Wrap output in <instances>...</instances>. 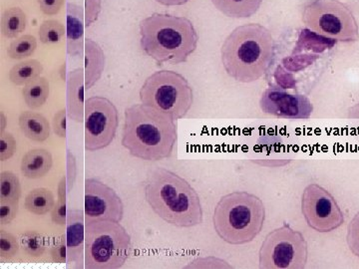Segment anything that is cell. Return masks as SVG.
<instances>
[{"label":"cell","instance_id":"cell-37","mask_svg":"<svg viewBox=\"0 0 359 269\" xmlns=\"http://www.w3.org/2000/svg\"><path fill=\"white\" fill-rule=\"evenodd\" d=\"M66 183H67V191L70 193L74 186L77 178V162L75 156L67 151V164H66Z\"/></svg>","mask_w":359,"mask_h":269},{"label":"cell","instance_id":"cell-31","mask_svg":"<svg viewBox=\"0 0 359 269\" xmlns=\"http://www.w3.org/2000/svg\"><path fill=\"white\" fill-rule=\"evenodd\" d=\"M16 200H0V223L1 226L11 224L18 214L20 205Z\"/></svg>","mask_w":359,"mask_h":269},{"label":"cell","instance_id":"cell-38","mask_svg":"<svg viewBox=\"0 0 359 269\" xmlns=\"http://www.w3.org/2000/svg\"><path fill=\"white\" fill-rule=\"evenodd\" d=\"M65 0H37L40 11L45 15L53 16L59 13L62 8Z\"/></svg>","mask_w":359,"mask_h":269},{"label":"cell","instance_id":"cell-22","mask_svg":"<svg viewBox=\"0 0 359 269\" xmlns=\"http://www.w3.org/2000/svg\"><path fill=\"white\" fill-rule=\"evenodd\" d=\"M55 205V198L51 191L37 188L29 192L25 200L26 211L36 216H44L51 212Z\"/></svg>","mask_w":359,"mask_h":269},{"label":"cell","instance_id":"cell-12","mask_svg":"<svg viewBox=\"0 0 359 269\" xmlns=\"http://www.w3.org/2000/svg\"><path fill=\"white\" fill-rule=\"evenodd\" d=\"M85 223L93 221H114L121 223L124 204L111 186L99 179L85 181Z\"/></svg>","mask_w":359,"mask_h":269},{"label":"cell","instance_id":"cell-3","mask_svg":"<svg viewBox=\"0 0 359 269\" xmlns=\"http://www.w3.org/2000/svg\"><path fill=\"white\" fill-rule=\"evenodd\" d=\"M276 55V43L264 26H238L224 40L222 63L226 74L240 83H252L268 72Z\"/></svg>","mask_w":359,"mask_h":269},{"label":"cell","instance_id":"cell-11","mask_svg":"<svg viewBox=\"0 0 359 269\" xmlns=\"http://www.w3.org/2000/svg\"><path fill=\"white\" fill-rule=\"evenodd\" d=\"M302 212L311 230L320 233H332L344 223V212L332 193L318 184L304 188Z\"/></svg>","mask_w":359,"mask_h":269},{"label":"cell","instance_id":"cell-16","mask_svg":"<svg viewBox=\"0 0 359 269\" xmlns=\"http://www.w3.org/2000/svg\"><path fill=\"white\" fill-rule=\"evenodd\" d=\"M67 91H66V110L68 118L76 123L84 122L85 115V71L83 68H76L67 75Z\"/></svg>","mask_w":359,"mask_h":269},{"label":"cell","instance_id":"cell-27","mask_svg":"<svg viewBox=\"0 0 359 269\" xmlns=\"http://www.w3.org/2000/svg\"><path fill=\"white\" fill-rule=\"evenodd\" d=\"M20 247L28 256L39 257L46 249V240L37 231H26L21 235Z\"/></svg>","mask_w":359,"mask_h":269},{"label":"cell","instance_id":"cell-13","mask_svg":"<svg viewBox=\"0 0 359 269\" xmlns=\"http://www.w3.org/2000/svg\"><path fill=\"white\" fill-rule=\"evenodd\" d=\"M259 106L266 114L280 119L308 120L313 111V104L308 97L290 94L278 87L266 89L259 100Z\"/></svg>","mask_w":359,"mask_h":269},{"label":"cell","instance_id":"cell-6","mask_svg":"<svg viewBox=\"0 0 359 269\" xmlns=\"http://www.w3.org/2000/svg\"><path fill=\"white\" fill-rule=\"evenodd\" d=\"M131 252V237L119 221L102 219L86 223L85 268H121Z\"/></svg>","mask_w":359,"mask_h":269},{"label":"cell","instance_id":"cell-24","mask_svg":"<svg viewBox=\"0 0 359 269\" xmlns=\"http://www.w3.org/2000/svg\"><path fill=\"white\" fill-rule=\"evenodd\" d=\"M43 65L36 59L22 61L15 64L9 71V80L16 86H25L35 78L41 76Z\"/></svg>","mask_w":359,"mask_h":269},{"label":"cell","instance_id":"cell-32","mask_svg":"<svg viewBox=\"0 0 359 269\" xmlns=\"http://www.w3.org/2000/svg\"><path fill=\"white\" fill-rule=\"evenodd\" d=\"M51 259L53 263L67 264V242H66V235H61L54 240V244L50 249Z\"/></svg>","mask_w":359,"mask_h":269},{"label":"cell","instance_id":"cell-36","mask_svg":"<svg viewBox=\"0 0 359 269\" xmlns=\"http://www.w3.org/2000/svg\"><path fill=\"white\" fill-rule=\"evenodd\" d=\"M67 214V199H60V198H58L57 202H56L53 209L51 211L52 223L58 224V226H66Z\"/></svg>","mask_w":359,"mask_h":269},{"label":"cell","instance_id":"cell-15","mask_svg":"<svg viewBox=\"0 0 359 269\" xmlns=\"http://www.w3.org/2000/svg\"><path fill=\"white\" fill-rule=\"evenodd\" d=\"M85 11L82 6L75 4H67L66 18V42L67 53L71 57L84 56Z\"/></svg>","mask_w":359,"mask_h":269},{"label":"cell","instance_id":"cell-28","mask_svg":"<svg viewBox=\"0 0 359 269\" xmlns=\"http://www.w3.org/2000/svg\"><path fill=\"white\" fill-rule=\"evenodd\" d=\"M66 30L62 23L58 20H45L40 25L39 36L42 44L58 43L63 39Z\"/></svg>","mask_w":359,"mask_h":269},{"label":"cell","instance_id":"cell-21","mask_svg":"<svg viewBox=\"0 0 359 269\" xmlns=\"http://www.w3.org/2000/svg\"><path fill=\"white\" fill-rule=\"evenodd\" d=\"M50 94V86L48 80L39 76L25 85L22 90L23 99L30 109H39L48 100Z\"/></svg>","mask_w":359,"mask_h":269},{"label":"cell","instance_id":"cell-14","mask_svg":"<svg viewBox=\"0 0 359 269\" xmlns=\"http://www.w3.org/2000/svg\"><path fill=\"white\" fill-rule=\"evenodd\" d=\"M85 214L81 209H69L66 223L67 265L85 268Z\"/></svg>","mask_w":359,"mask_h":269},{"label":"cell","instance_id":"cell-23","mask_svg":"<svg viewBox=\"0 0 359 269\" xmlns=\"http://www.w3.org/2000/svg\"><path fill=\"white\" fill-rule=\"evenodd\" d=\"M27 18L20 7H11L2 14L1 33L7 39H15L25 32Z\"/></svg>","mask_w":359,"mask_h":269},{"label":"cell","instance_id":"cell-40","mask_svg":"<svg viewBox=\"0 0 359 269\" xmlns=\"http://www.w3.org/2000/svg\"><path fill=\"white\" fill-rule=\"evenodd\" d=\"M7 124H8V120H7L6 113L1 111L0 112V134L6 133Z\"/></svg>","mask_w":359,"mask_h":269},{"label":"cell","instance_id":"cell-4","mask_svg":"<svg viewBox=\"0 0 359 269\" xmlns=\"http://www.w3.org/2000/svg\"><path fill=\"white\" fill-rule=\"evenodd\" d=\"M140 35L142 50L158 64L187 62L199 42L192 21L171 14L154 13L142 20Z\"/></svg>","mask_w":359,"mask_h":269},{"label":"cell","instance_id":"cell-10","mask_svg":"<svg viewBox=\"0 0 359 269\" xmlns=\"http://www.w3.org/2000/svg\"><path fill=\"white\" fill-rule=\"evenodd\" d=\"M119 127V113L109 99L93 96L85 103V150L96 152L109 147Z\"/></svg>","mask_w":359,"mask_h":269},{"label":"cell","instance_id":"cell-20","mask_svg":"<svg viewBox=\"0 0 359 269\" xmlns=\"http://www.w3.org/2000/svg\"><path fill=\"white\" fill-rule=\"evenodd\" d=\"M214 6L231 18H249L261 8L263 0H212Z\"/></svg>","mask_w":359,"mask_h":269},{"label":"cell","instance_id":"cell-33","mask_svg":"<svg viewBox=\"0 0 359 269\" xmlns=\"http://www.w3.org/2000/svg\"><path fill=\"white\" fill-rule=\"evenodd\" d=\"M16 151V140L8 132L0 134V160L1 162L11 159Z\"/></svg>","mask_w":359,"mask_h":269},{"label":"cell","instance_id":"cell-19","mask_svg":"<svg viewBox=\"0 0 359 269\" xmlns=\"http://www.w3.org/2000/svg\"><path fill=\"white\" fill-rule=\"evenodd\" d=\"M18 125L26 138L34 142H45L50 137V124L43 115L25 111L18 118Z\"/></svg>","mask_w":359,"mask_h":269},{"label":"cell","instance_id":"cell-26","mask_svg":"<svg viewBox=\"0 0 359 269\" xmlns=\"http://www.w3.org/2000/svg\"><path fill=\"white\" fill-rule=\"evenodd\" d=\"M20 178L13 172H2L0 174V200L20 202Z\"/></svg>","mask_w":359,"mask_h":269},{"label":"cell","instance_id":"cell-18","mask_svg":"<svg viewBox=\"0 0 359 269\" xmlns=\"http://www.w3.org/2000/svg\"><path fill=\"white\" fill-rule=\"evenodd\" d=\"M53 165L51 153L45 149H34L26 153L21 160V174L30 179L43 178Z\"/></svg>","mask_w":359,"mask_h":269},{"label":"cell","instance_id":"cell-17","mask_svg":"<svg viewBox=\"0 0 359 269\" xmlns=\"http://www.w3.org/2000/svg\"><path fill=\"white\" fill-rule=\"evenodd\" d=\"M106 57L100 45L92 39L85 40V87L91 89L101 79L105 69Z\"/></svg>","mask_w":359,"mask_h":269},{"label":"cell","instance_id":"cell-1","mask_svg":"<svg viewBox=\"0 0 359 269\" xmlns=\"http://www.w3.org/2000/svg\"><path fill=\"white\" fill-rule=\"evenodd\" d=\"M124 116L121 144L132 157L147 162L172 157L178 142L177 121L142 103L130 106Z\"/></svg>","mask_w":359,"mask_h":269},{"label":"cell","instance_id":"cell-8","mask_svg":"<svg viewBox=\"0 0 359 269\" xmlns=\"http://www.w3.org/2000/svg\"><path fill=\"white\" fill-rule=\"evenodd\" d=\"M302 22L311 32L334 41L353 43L359 39L353 11L339 0H308L302 7Z\"/></svg>","mask_w":359,"mask_h":269},{"label":"cell","instance_id":"cell-25","mask_svg":"<svg viewBox=\"0 0 359 269\" xmlns=\"http://www.w3.org/2000/svg\"><path fill=\"white\" fill-rule=\"evenodd\" d=\"M37 49V40L30 34L22 35L9 45L8 57L13 60H23L30 57Z\"/></svg>","mask_w":359,"mask_h":269},{"label":"cell","instance_id":"cell-9","mask_svg":"<svg viewBox=\"0 0 359 269\" xmlns=\"http://www.w3.org/2000/svg\"><path fill=\"white\" fill-rule=\"evenodd\" d=\"M308 259L306 238L287 223L266 235L259 252L261 269H304Z\"/></svg>","mask_w":359,"mask_h":269},{"label":"cell","instance_id":"cell-2","mask_svg":"<svg viewBox=\"0 0 359 269\" xmlns=\"http://www.w3.org/2000/svg\"><path fill=\"white\" fill-rule=\"evenodd\" d=\"M144 193L152 211L167 223L182 228L203 223L200 195L178 174L156 167L144 181Z\"/></svg>","mask_w":359,"mask_h":269},{"label":"cell","instance_id":"cell-41","mask_svg":"<svg viewBox=\"0 0 359 269\" xmlns=\"http://www.w3.org/2000/svg\"><path fill=\"white\" fill-rule=\"evenodd\" d=\"M59 74H60L61 79L63 80V81H66L67 80V75H66V64H62L61 66L60 70H59Z\"/></svg>","mask_w":359,"mask_h":269},{"label":"cell","instance_id":"cell-34","mask_svg":"<svg viewBox=\"0 0 359 269\" xmlns=\"http://www.w3.org/2000/svg\"><path fill=\"white\" fill-rule=\"evenodd\" d=\"M102 11V0H85V25L90 27L98 20Z\"/></svg>","mask_w":359,"mask_h":269},{"label":"cell","instance_id":"cell-30","mask_svg":"<svg viewBox=\"0 0 359 269\" xmlns=\"http://www.w3.org/2000/svg\"><path fill=\"white\" fill-rule=\"evenodd\" d=\"M346 242L353 256L359 258V212L347 226Z\"/></svg>","mask_w":359,"mask_h":269},{"label":"cell","instance_id":"cell-35","mask_svg":"<svg viewBox=\"0 0 359 269\" xmlns=\"http://www.w3.org/2000/svg\"><path fill=\"white\" fill-rule=\"evenodd\" d=\"M67 110H59L53 116L52 129L59 138L65 139L67 134Z\"/></svg>","mask_w":359,"mask_h":269},{"label":"cell","instance_id":"cell-5","mask_svg":"<svg viewBox=\"0 0 359 269\" xmlns=\"http://www.w3.org/2000/svg\"><path fill=\"white\" fill-rule=\"evenodd\" d=\"M266 221L264 202L248 192L224 195L215 207L212 223L217 235L226 244L243 245L256 240Z\"/></svg>","mask_w":359,"mask_h":269},{"label":"cell","instance_id":"cell-39","mask_svg":"<svg viewBox=\"0 0 359 269\" xmlns=\"http://www.w3.org/2000/svg\"><path fill=\"white\" fill-rule=\"evenodd\" d=\"M158 4L165 6H178L188 4L191 0H156Z\"/></svg>","mask_w":359,"mask_h":269},{"label":"cell","instance_id":"cell-7","mask_svg":"<svg viewBox=\"0 0 359 269\" xmlns=\"http://www.w3.org/2000/svg\"><path fill=\"white\" fill-rule=\"evenodd\" d=\"M141 103L165 113L175 121L186 117L194 103V92L188 80L178 72L160 70L144 82Z\"/></svg>","mask_w":359,"mask_h":269},{"label":"cell","instance_id":"cell-29","mask_svg":"<svg viewBox=\"0 0 359 269\" xmlns=\"http://www.w3.org/2000/svg\"><path fill=\"white\" fill-rule=\"evenodd\" d=\"M20 244L13 233L0 230V257L2 261L13 258L20 251Z\"/></svg>","mask_w":359,"mask_h":269}]
</instances>
